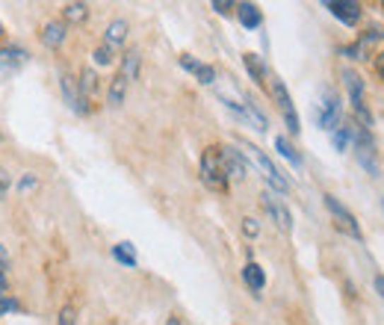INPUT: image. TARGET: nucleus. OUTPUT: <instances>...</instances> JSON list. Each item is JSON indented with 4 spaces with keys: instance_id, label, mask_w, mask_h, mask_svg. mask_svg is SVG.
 Masks as SVG:
<instances>
[{
    "instance_id": "20e7f679",
    "label": "nucleus",
    "mask_w": 384,
    "mask_h": 325,
    "mask_svg": "<svg viewBox=\"0 0 384 325\" xmlns=\"http://www.w3.org/2000/svg\"><path fill=\"white\" fill-rule=\"evenodd\" d=\"M355 157L358 162L366 169V175H378V157H376V145H373V136H370V130H363L358 124V139H355Z\"/></svg>"
},
{
    "instance_id": "4468645a",
    "label": "nucleus",
    "mask_w": 384,
    "mask_h": 325,
    "mask_svg": "<svg viewBox=\"0 0 384 325\" xmlns=\"http://www.w3.org/2000/svg\"><path fill=\"white\" fill-rule=\"evenodd\" d=\"M180 69H187L190 74H195V77H198V83H204V86L216 83V69H213V65L198 62V59H195V57H190V54H183V57H180Z\"/></svg>"
},
{
    "instance_id": "cd10ccee",
    "label": "nucleus",
    "mask_w": 384,
    "mask_h": 325,
    "mask_svg": "<svg viewBox=\"0 0 384 325\" xmlns=\"http://www.w3.org/2000/svg\"><path fill=\"white\" fill-rule=\"evenodd\" d=\"M95 62H98V65H110V62H112V47H110V45L95 47Z\"/></svg>"
},
{
    "instance_id": "f257e3e1",
    "label": "nucleus",
    "mask_w": 384,
    "mask_h": 325,
    "mask_svg": "<svg viewBox=\"0 0 384 325\" xmlns=\"http://www.w3.org/2000/svg\"><path fill=\"white\" fill-rule=\"evenodd\" d=\"M202 181H204L210 189H216V192H225V189H228L231 175H228V169H225L222 148H216V145L204 148V154H202Z\"/></svg>"
},
{
    "instance_id": "393cba45",
    "label": "nucleus",
    "mask_w": 384,
    "mask_h": 325,
    "mask_svg": "<svg viewBox=\"0 0 384 325\" xmlns=\"http://www.w3.org/2000/svg\"><path fill=\"white\" fill-rule=\"evenodd\" d=\"M62 18L71 21V24L86 21V18H89V6H86V4H69V6L62 9Z\"/></svg>"
},
{
    "instance_id": "dca6fc26",
    "label": "nucleus",
    "mask_w": 384,
    "mask_h": 325,
    "mask_svg": "<svg viewBox=\"0 0 384 325\" xmlns=\"http://www.w3.org/2000/svg\"><path fill=\"white\" fill-rule=\"evenodd\" d=\"M243 281L248 284V290H252V292H260L266 287V272L260 269V264L248 260V264L243 266Z\"/></svg>"
},
{
    "instance_id": "e433bc0d",
    "label": "nucleus",
    "mask_w": 384,
    "mask_h": 325,
    "mask_svg": "<svg viewBox=\"0 0 384 325\" xmlns=\"http://www.w3.org/2000/svg\"><path fill=\"white\" fill-rule=\"evenodd\" d=\"M165 325H183V322H180L178 317H169V322H165Z\"/></svg>"
},
{
    "instance_id": "bb28decb",
    "label": "nucleus",
    "mask_w": 384,
    "mask_h": 325,
    "mask_svg": "<svg viewBox=\"0 0 384 325\" xmlns=\"http://www.w3.org/2000/svg\"><path fill=\"white\" fill-rule=\"evenodd\" d=\"M9 311H18V302H15L6 290H0V317H6Z\"/></svg>"
},
{
    "instance_id": "473e14b6",
    "label": "nucleus",
    "mask_w": 384,
    "mask_h": 325,
    "mask_svg": "<svg viewBox=\"0 0 384 325\" xmlns=\"http://www.w3.org/2000/svg\"><path fill=\"white\" fill-rule=\"evenodd\" d=\"M33 187H36V175H24L21 177V192H30Z\"/></svg>"
},
{
    "instance_id": "423d86ee",
    "label": "nucleus",
    "mask_w": 384,
    "mask_h": 325,
    "mask_svg": "<svg viewBox=\"0 0 384 325\" xmlns=\"http://www.w3.org/2000/svg\"><path fill=\"white\" fill-rule=\"evenodd\" d=\"M272 95H275V101H278V107H281V112H284V122H287V127H290V134L296 136L298 130V116H296V107H293V98H290V92H287V86H284V80H278V77H272Z\"/></svg>"
},
{
    "instance_id": "9d476101",
    "label": "nucleus",
    "mask_w": 384,
    "mask_h": 325,
    "mask_svg": "<svg viewBox=\"0 0 384 325\" xmlns=\"http://www.w3.org/2000/svg\"><path fill=\"white\" fill-rule=\"evenodd\" d=\"M325 207H328V213L334 216V219H337V225L343 228V231L346 234H352L355 240H361V228H358V222H355V216L352 213H349V210L337 201V199H334V195H325Z\"/></svg>"
},
{
    "instance_id": "f03ea898",
    "label": "nucleus",
    "mask_w": 384,
    "mask_h": 325,
    "mask_svg": "<svg viewBox=\"0 0 384 325\" xmlns=\"http://www.w3.org/2000/svg\"><path fill=\"white\" fill-rule=\"evenodd\" d=\"M343 83H346V89H349V101H352L355 116H358L361 127L366 130V127L373 124V116H370V110H366V104H363V80H361V74L346 69V71H343Z\"/></svg>"
},
{
    "instance_id": "412c9836",
    "label": "nucleus",
    "mask_w": 384,
    "mask_h": 325,
    "mask_svg": "<svg viewBox=\"0 0 384 325\" xmlns=\"http://www.w3.org/2000/svg\"><path fill=\"white\" fill-rule=\"evenodd\" d=\"M243 62H245V69H248V74H252L255 83L263 86V83H266V65H263V59H260L257 54H245Z\"/></svg>"
},
{
    "instance_id": "c9c22d12",
    "label": "nucleus",
    "mask_w": 384,
    "mask_h": 325,
    "mask_svg": "<svg viewBox=\"0 0 384 325\" xmlns=\"http://www.w3.org/2000/svg\"><path fill=\"white\" fill-rule=\"evenodd\" d=\"M376 290H378V296L384 299V275H376Z\"/></svg>"
},
{
    "instance_id": "0eeeda50",
    "label": "nucleus",
    "mask_w": 384,
    "mask_h": 325,
    "mask_svg": "<svg viewBox=\"0 0 384 325\" xmlns=\"http://www.w3.org/2000/svg\"><path fill=\"white\" fill-rule=\"evenodd\" d=\"M325 9L346 27H355L361 21V15H363L361 4H355V0H325Z\"/></svg>"
},
{
    "instance_id": "2f4dec72",
    "label": "nucleus",
    "mask_w": 384,
    "mask_h": 325,
    "mask_svg": "<svg viewBox=\"0 0 384 325\" xmlns=\"http://www.w3.org/2000/svg\"><path fill=\"white\" fill-rule=\"evenodd\" d=\"M213 9L219 15H231V9H237L233 4H228V0H213Z\"/></svg>"
},
{
    "instance_id": "7ed1b4c3",
    "label": "nucleus",
    "mask_w": 384,
    "mask_h": 325,
    "mask_svg": "<svg viewBox=\"0 0 384 325\" xmlns=\"http://www.w3.org/2000/svg\"><path fill=\"white\" fill-rule=\"evenodd\" d=\"M245 154L248 157H252L255 160V166L263 172V177H266V184H269L275 192H290V181H287V177H284L278 169H275V162L269 160V157H266L260 148H255V145H245Z\"/></svg>"
},
{
    "instance_id": "58836bf2",
    "label": "nucleus",
    "mask_w": 384,
    "mask_h": 325,
    "mask_svg": "<svg viewBox=\"0 0 384 325\" xmlns=\"http://www.w3.org/2000/svg\"><path fill=\"white\" fill-rule=\"evenodd\" d=\"M0 32H4V24H0Z\"/></svg>"
},
{
    "instance_id": "72a5a7b5",
    "label": "nucleus",
    "mask_w": 384,
    "mask_h": 325,
    "mask_svg": "<svg viewBox=\"0 0 384 325\" xmlns=\"http://www.w3.org/2000/svg\"><path fill=\"white\" fill-rule=\"evenodd\" d=\"M376 71H378V77L384 80V51H381V54L376 57Z\"/></svg>"
},
{
    "instance_id": "f8f14e48",
    "label": "nucleus",
    "mask_w": 384,
    "mask_h": 325,
    "mask_svg": "<svg viewBox=\"0 0 384 325\" xmlns=\"http://www.w3.org/2000/svg\"><path fill=\"white\" fill-rule=\"evenodd\" d=\"M222 157H225V169L231 177H237V181H245L248 177V160L240 148H233V145H228V148H222Z\"/></svg>"
},
{
    "instance_id": "1a4fd4ad",
    "label": "nucleus",
    "mask_w": 384,
    "mask_h": 325,
    "mask_svg": "<svg viewBox=\"0 0 384 325\" xmlns=\"http://www.w3.org/2000/svg\"><path fill=\"white\" fill-rule=\"evenodd\" d=\"M381 36H384V30H381V27H370V30H366L352 47H346L343 54H346L349 59H370V57H373V45H376Z\"/></svg>"
},
{
    "instance_id": "a878e982",
    "label": "nucleus",
    "mask_w": 384,
    "mask_h": 325,
    "mask_svg": "<svg viewBox=\"0 0 384 325\" xmlns=\"http://www.w3.org/2000/svg\"><path fill=\"white\" fill-rule=\"evenodd\" d=\"M77 83H80V92H83V98H86V95H92V92L98 89V77H95L92 71H83V77L77 80Z\"/></svg>"
},
{
    "instance_id": "4c0bfd02",
    "label": "nucleus",
    "mask_w": 384,
    "mask_h": 325,
    "mask_svg": "<svg viewBox=\"0 0 384 325\" xmlns=\"http://www.w3.org/2000/svg\"><path fill=\"white\" fill-rule=\"evenodd\" d=\"M6 272L9 269H0V284H6Z\"/></svg>"
},
{
    "instance_id": "c756f323",
    "label": "nucleus",
    "mask_w": 384,
    "mask_h": 325,
    "mask_svg": "<svg viewBox=\"0 0 384 325\" xmlns=\"http://www.w3.org/2000/svg\"><path fill=\"white\" fill-rule=\"evenodd\" d=\"M9 189H12V175H9L4 166H0V201H4L6 195H9Z\"/></svg>"
},
{
    "instance_id": "c85d7f7f",
    "label": "nucleus",
    "mask_w": 384,
    "mask_h": 325,
    "mask_svg": "<svg viewBox=\"0 0 384 325\" xmlns=\"http://www.w3.org/2000/svg\"><path fill=\"white\" fill-rule=\"evenodd\" d=\"M77 322V311H74V305H65L62 311H59V322L57 325H74Z\"/></svg>"
},
{
    "instance_id": "6e6552de",
    "label": "nucleus",
    "mask_w": 384,
    "mask_h": 325,
    "mask_svg": "<svg viewBox=\"0 0 384 325\" xmlns=\"http://www.w3.org/2000/svg\"><path fill=\"white\" fill-rule=\"evenodd\" d=\"M59 86H62V98H65V104H69L77 116H86L89 112V107H86V98H83V92H80V83L71 77V74H62V80H59Z\"/></svg>"
},
{
    "instance_id": "a211bd4d",
    "label": "nucleus",
    "mask_w": 384,
    "mask_h": 325,
    "mask_svg": "<svg viewBox=\"0 0 384 325\" xmlns=\"http://www.w3.org/2000/svg\"><path fill=\"white\" fill-rule=\"evenodd\" d=\"M42 42L47 47H59L65 42V21H51V24H45L42 30Z\"/></svg>"
},
{
    "instance_id": "39448f33",
    "label": "nucleus",
    "mask_w": 384,
    "mask_h": 325,
    "mask_svg": "<svg viewBox=\"0 0 384 325\" xmlns=\"http://www.w3.org/2000/svg\"><path fill=\"white\" fill-rule=\"evenodd\" d=\"M260 204H263L266 213L272 216V222L281 228V231H287V234L293 231V213H290L287 204H284L275 192H263V195H260Z\"/></svg>"
},
{
    "instance_id": "2eb2a0df",
    "label": "nucleus",
    "mask_w": 384,
    "mask_h": 325,
    "mask_svg": "<svg viewBox=\"0 0 384 325\" xmlns=\"http://www.w3.org/2000/svg\"><path fill=\"white\" fill-rule=\"evenodd\" d=\"M331 139H334V148H337V151H349V145H355V139H358V124L355 122L337 124Z\"/></svg>"
},
{
    "instance_id": "aec40b11",
    "label": "nucleus",
    "mask_w": 384,
    "mask_h": 325,
    "mask_svg": "<svg viewBox=\"0 0 384 325\" xmlns=\"http://www.w3.org/2000/svg\"><path fill=\"white\" fill-rule=\"evenodd\" d=\"M124 98H127V80L119 74V77H112V83H110L107 104H110V107H122V104H124Z\"/></svg>"
},
{
    "instance_id": "b1692460",
    "label": "nucleus",
    "mask_w": 384,
    "mask_h": 325,
    "mask_svg": "<svg viewBox=\"0 0 384 325\" xmlns=\"http://www.w3.org/2000/svg\"><path fill=\"white\" fill-rule=\"evenodd\" d=\"M112 257L119 260V264H124V266H136V249L130 246V242H119V246H112Z\"/></svg>"
},
{
    "instance_id": "6ab92c4d",
    "label": "nucleus",
    "mask_w": 384,
    "mask_h": 325,
    "mask_svg": "<svg viewBox=\"0 0 384 325\" xmlns=\"http://www.w3.org/2000/svg\"><path fill=\"white\" fill-rule=\"evenodd\" d=\"M275 148H278V154L287 160L293 169H302V157H298V151L293 148V142L287 136H275Z\"/></svg>"
},
{
    "instance_id": "ddd939ff",
    "label": "nucleus",
    "mask_w": 384,
    "mask_h": 325,
    "mask_svg": "<svg viewBox=\"0 0 384 325\" xmlns=\"http://www.w3.org/2000/svg\"><path fill=\"white\" fill-rule=\"evenodd\" d=\"M24 62H27V51H24V47H18V45L4 47V51H0V77L18 71Z\"/></svg>"
},
{
    "instance_id": "f3484780",
    "label": "nucleus",
    "mask_w": 384,
    "mask_h": 325,
    "mask_svg": "<svg viewBox=\"0 0 384 325\" xmlns=\"http://www.w3.org/2000/svg\"><path fill=\"white\" fill-rule=\"evenodd\" d=\"M237 18H240V24L245 30H257L263 24V15H260V9L255 4H237Z\"/></svg>"
},
{
    "instance_id": "f704fd0d",
    "label": "nucleus",
    "mask_w": 384,
    "mask_h": 325,
    "mask_svg": "<svg viewBox=\"0 0 384 325\" xmlns=\"http://www.w3.org/2000/svg\"><path fill=\"white\" fill-rule=\"evenodd\" d=\"M0 269H9V254L4 246H0Z\"/></svg>"
},
{
    "instance_id": "5701e85b",
    "label": "nucleus",
    "mask_w": 384,
    "mask_h": 325,
    "mask_svg": "<svg viewBox=\"0 0 384 325\" xmlns=\"http://www.w3.org/2000/svg\"><path fill=\"white\" fill-rule=\"evenodd\" d=\"M127 39V21H122V18H115L110 27H107V36H104V45H110V47H115V45H122Z\"/></svg>"
},
{
    "instance_id": "7c9ffc66",
    "label": "nucleus",
    "mask_w": 384,
    "mask_h": 325,
    "mask_svg": "<svg viewBox=\"0 0 384 325\" xmlns=\"http://www.w3.org/2000/svg\"><path fill=\"white\" fill-rule=\"evenodd\" d=\"M243 234H245V237H257V234H260V225H257V219H252V216L243 219Z\"/></svg>"
},
{
    "instance_id": "4be33fe9",
    "label": "nucleus",
    "mask_w": 384,
    "mask_h": 325,
    "mask_svg": "<svg viewBox=\"0 0 384 325\" xmlns=\"http://www.w3.org/2000/svg\"><path fill=\"white\" fill-rule=\"evenodd\" d=\"M139 65H142L139 51H127V54H124V59H122V77L127 80V83H130V80H136Z\"/></svg>"
},
{
    "instance_id": "9b49d317",
    "label": "nucleus",
    "mask_w": 384,
    "mask_h": 325,
    "mask_svg": "<svg viewBox=\"0 0 384 325\" xmlns=\"http://www.w3.org/2000/svg\"><path fill=\"white\" fill-rule=\"evenodd\" d=\"M316 124L322 130H334L340 124V98L334 92H325V101H322L320 112H316Z\"/></svg>"
}]
</instances>
